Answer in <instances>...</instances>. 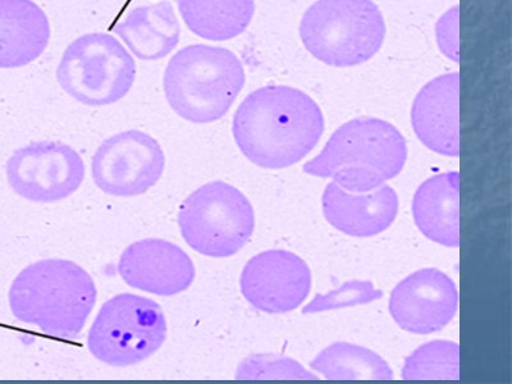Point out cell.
<instances>
[{
	"label": "cell",
	"mask_w": 512,
	"mask_h": 384,
	"mask_svg": "<svg viewBox=\"0 0 512 384\" xmlns=\"http://www.w3.org/2000/svg\"><path fill=\"white\" fill-rule=\"evenodd\" d=\"M315 372L331 381H391L393 372L376 352L347 342L324 349L310 364Z\"/></svg>",
	"instance_id": "obj_20"
},
{
	"label": "cell",
	"mask_w": 512,
	"mask_h": 384,
	"mask_svg": "<svg viewBox=\"0 0 512 384\" xmlns=\"http://www.w3.org/2000/svg\"><path fill=\"white\" fill-rule=\"evenodd\" d=\"M135 79L134 57L107 32H91L72 41L57 67L59 86L89 107L120 102Z\"/></svg>",
	"instance_id": "obj_7"
},
{
	"label": "cell",
	"mask_w": 512,
	"mask_h": 384,
	"mask_svg": "<svg viewBox=\"0 0 512 384\" xmlns=\"http://www.w3.org/2000/svg\"><path fill=\"white\" fill-rule=\"evenodd\" d=\"M413 214L416 226L429 240L459 248V172L442 173L423 182L415 192Z\"/></svg>",
	"instance_id": "obj_18"
},
{
	"label": "cell",
	"mask_w": 512,
	"mask_h": 384,
	"mask_svg": "<svg viewBox=\"0 0 512 384\" xmlns=\"http://www.w3.org/2000/svg\"><path fill=\"white\" fill-rule=\"evenodd\" d=\"M118 273L126 285L163 297L189 290L196 274L194 263L180 246L159 239L128 246L118 262Z\"/></svg>",
	"instance_id": "obj_13"
},
{
	"label": "cell",
	"mask_w": 512,
	"mask_h": 384,
	"mask_svg": "<svg viewBox=\"0 0 512 384\" xmlns=\"http://www.w3.org/2000/svg\"><path fill=\"white\" fill-rule=\"evenodd\" d=\"M49 18L32 0H0V68L25 67L47 50Z\"/></svg>",
	"instance_id": "obj_16"
},
{
	"label": "cell",
	"mask_w": 512,
	"mask_h": 384,
	"mask_svg": "<svg viewBox=\"0 0 512 384\" xmlns=\"http://www.w3.org/2000/svg\"><path fill=\"white\" fill-rule=\"evenodd\" d=\"M322 204L327 221L352 237L379 235L390 228L399 213V198L387 185L356 194L331 182L324 190Z\"/></svg>",
	"instance_id": "obj_15"
},
{
	"label": "cell",
	"mask_w": 512,
	"mask_h": 384,
	"mask_svg": "<svg viewBox=\"0 0 512 384\" xmlns=\"http://www.w3.org/2000/svg\"><path fill=\"white\" fill-rule=\"evenodd\" d=\"M388 306L393 320L402 329L415 335H431L454 319L459 292L446 273L424 268L393 288Z\"/></svg>",
	"instance_id": "obj_12"
},
{
	"label": "cell",
	"mask_w": 512,
	"mask_h": 384,
	"mask_svg": "<svg viewBox=\"0 0 512 384\" xmlns=\"http://www.w3.org/2000/svg\"><path fill=\"white\" fill-rule=\"evenodd\" d=\"M304 47L327 66L347 68L377 56L387 27L373 0H317L300 22Z\"/></svg>",
	"instance_id": "obj_5"
},
{
	"label": "cell",
	"mask_w": 512,
	"mask_h": 384,
	"mask_svg": "<svg viewBox=\"0 0 512 384\" xmlns=\"http://www.w3.org/2000/svg\"><path fill=\"white\" fill-rule=\"evenodd\" d=\"M232 132L251 163L282 169L299 163L317 146L324 117L304 91L268 85L246 96L233 117Z\"/></svg>",
	"instance_id": "obj_1"
},
{
	"label": "cell",
	"mask_w": 512,
	"mask_h": 384,
	"mask_svg": "<svg viewBox=\"0 0 512 384\" xmlns=\"http://www.w3.org/2000/svg\"><path fill=\"white\" fill-rule=\"evenodd\" d=\"M438 48L450 59L459 61V7L447 11L436 27Z\"/></svg>",
	"instance_id": "obj_24"
},
{
	"label": "cell",
	"mask_w": 512,
	"mask_h": 384,
	"mask_svg": "<svg viewBox=\"0 0 512 384\" xmlns=\"http://www.w3.org/2000/svg\"><path fill=\"white\" fill-rule=\"evenodd\" d=\"M166 157L162 146L145 132H121L96 149L91 163L98 189L117 198H134L157 185Z\"/></svg>",
	"instance_id": "obj_9"
},
{
	"label": "cell",
	"mask_w": 512,
	"mask_h": 384,
	"mask_svg": "<svg viewBox=\"0 0 512 384\" xmlns=\"http://www.w3.org/2000/svg\"><path fill=\"white\" fill-rule=\"evenodd\" d=\"M8 297L12 314L20 322L48 336L76 340L93 313L98 291L79 264L47 259L18 274Z\"/></svg>",
	"instance_id": "obj_2"
},
{
	"label": "cell",
	"mask_w": 512,
	"mask_h": 384,
	"mask_svg": "<svg viewBox=\"0 0 512 384\" xmlns=\"http://www.w3.org/2000/svg\"><path fill=\"white\" fill-rule=\"evenodd\" d=\"M167 333L166 315L155 301L122 294L100 309L89 332L88 349L109 367H132L152 358Z\"/></svg>",
	"instance_id": "obj_8"
},
{
	"label": "cell",
	"mask_w": 512,
	"mask_h": 384,
	"mask_svg": "<svg viewBox=\"0 0 512 384\" xmlns=\"http://www.w3.org/2000/svg\"><path fill=\"white\" fill-rule=\"evenodd\" d=\"M405 381H459L460 347L451 341L420 346L405 361Z\"/></svg>",
	"instance_id": "obj_21"
},
{
	"label": "cell",
	"mask_w": 512,
	"mask_h": 384,
	"mask_svg": "<svg viewBox=\"0 0 512 384\" xmlns=\"http://www.w3.org/2000/svg\"><path fill=\"white\" fill-rule=\"evenodd\" d=\"M85 172L81 155L56 141L24 146L7 163L11 189L34 203H57L70 198L80 189Z\"/></svg>",
	"instance_id": "obj_10"
},
{
	"label": "cell",
	"mask_w": 512,
	"mask_h": 384,
	"mask_svg": "<svg viewBox=\"0 0 512 384\" xmlns=\"http://www.w3.org/2000/svg\"><path fill=\"white\" fill-rule=\"evenodd\" d=\"M383 292L376 290L372 282L351 281L327 295H319L303 309L304 314L326 312L346 306L372 303L381 299Z\"/></svg>",
	"instance_id": "obj_23"
},
{
	"label": "cell",
	"mask_w": 512,
	"mask_h": 384,
	"mask_svg": "<svg viewBox=\"0 0 512 384\" xmlns=\"http://www.w3.org/2000/svg\"><path fill=\"white\" fill-rule=\"evenodd\" d=\"M186 244L209 258H230L248 244L255 228L253 205L240 190L216 181L192 192L180 207Z\"/></svg>",
	"instance_id": "obj_6"
},
{
	"label": "cell",
	"mask_w": 512,
	"mask_h": 384,
	"mask_svg": "<svg viewBox=\"0 0 512 384\" xmlns=\"http://www.w3.org/2000/svg\"><path fill=\"white\" fill-rule=\"evenodd\" d=\"M408 160L405 137L392 123L360 117L338 127L322 152L309 160L310 176L332 178L342 189L369 192L397 175Z\"/></svg>",
	"instance_id": "obj_3"
},
{
	"label": "cell",
	"mask_w": 512,
	"mask_h": 384,
	"mask_svg": "<svg viewBox=\"0 0 512 384\" xmlns=\"http://www.w3.org/2000/svg\"><path fill=\"white\" fill-rule=\"evenodd\" d=\"M245 82L244 64L230 49L195 44L181 49L168 62L163 88L177 116L207 125L230 112Z\"/></svg>",
	"instance_id": "obj_4"
},
{
	"label": "cell",
	"mask_w": 512,
	"mask_h": 384,
	"mask_svg": "<svg viewBox=\"0 0 512 384\" xmlns=\"http://www.w3.org/2000/svg\"><path fill=\"white\" fill-rule=\"evenodd\" d=\"M240 286L245 299L260 312L285 314L299 308L309 296L312 272L300 256L268 250L245 265Z\"/></svg>",
	"instance_id": "obj_11"
},
{
	"label": "cell",
	"mask_w": 512,
	"mask_h": 384,
	"mask_svg": "<svg viewBox=\"0 0 512 384\" xmlns=\"http://www.w3.org/2000/svg\"><path fill=\"white\" fill-rule=\"evenodd\" d=\"M187 29L209 41L244 34L255 15V0H176Z\"/></svg>",
	"instance_id": "obj_19"
},
{
	"label": "cell",
	"mask_w": 512,
	"mask_h": 384,
	"mask_svg": "<svg viewBox=\"0 0 512 384\" xmlns=\"http://www.w3.org/2000/svg\"><path fill=\"white\" fill-rule=\"evenodd\" d=\"M237 379H318L313 373L305 370L303 365L294 359L276 355H256L246 359L240 365Z\"/></svg>",
	"instance_id": "obj_22"
},
{
	"label": "cell",
	"mask_w": 512,
	"mask_h": 384,
	"mask_svg": "<svg viewBox=\"0 0 512 384\" xmlns=\"http://www.w3.org/2000/svg\"><path fill=\"white\" fill-rule=\"evenodd\" d=\"M112 30L135 57L145 62L166 58L181 38L180 21L168 0L132 9Z\"/></svg>",
	"instance_id": "obj_17"
},
{
	"label": "cell",
	"mask_w": 512,
	"mask_h": 384,
	"mask_svg": "<svg viewBox=\"0 0 512 384\" xmlns=\"http://www.w3.org/2000/svg\"><path fill=\"white\" fill-rule=\"evenodd\" d=\"M418 139L432 152L460 155V73L438 76L424 85L411 108Z\"/></svg>",
	"instance_id": "obj_14"
}]
</instances>
